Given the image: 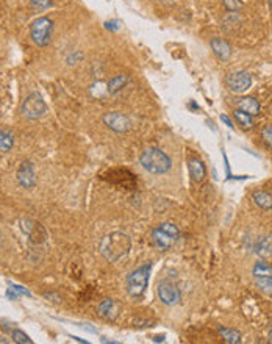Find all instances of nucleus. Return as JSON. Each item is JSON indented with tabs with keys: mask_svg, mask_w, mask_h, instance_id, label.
<instances>
[{
	"mask_svg": "<svg viewBox=\"0 0 272 344\" xmlns=\"http://www.w3.org/2000/svg\"><path fill=\"white\" fill-rule=\"evenodd\" d=\"M130 249H132V240L129 238V235H125L122 232L108 233L99 243L100 255L110 263H116V261L125 258L129 255Z\"/></svg>",
	"mask_w": 272,
	"mask_h": 344,
	"instance_id": "f257e3e1",
	"label": "nucleus"
},
{
	"mask_svg": "<svg viewBox=\"0 0 272 344\" xmlns=\"http://www.w3.org/2000/svg\"><path fill=\"white\" fill-rule=\"evenodd\" d=\"M139 163H141V166L147 172L157 174V175L166 174L171 169V166H172V161H171L169 155L166 154L165 150L157 149V147H149V149H146L142 154H141Z\"/></svg>",
	"mask_w": 272,
	"mask_h": 344,
	"instance_id": "f03ea898",
	"label": "nucleus"
},
{
	"mask_svg": "<svg viewBox=\"0 0 272 344\" xmlns=\"http://www.w3.org/2000/svg\"><path fill=\"white\" fill-rule=\"evenodd\" d=\"M153 246L160 250H169L180 238V228L172 222H161L150 233Z\"/></svg>",
	"mask_w": 272,
	"mask_h": 344,
	"instance_id": "7ed1b4c3",
	"label": "nucleus"
},
{
	"mask_svg": "<svg viewBox=\"0 0 272 344\" xmlns=\"http://www.w3.org/2000/svg\"><path fill=\"white\" fill-rule=\"evenodd\" d=\"M150 263H146L127 276V291L132 297H141L147 288L149 276H150Z\"/></svg>",
	"mask_w": 272,
	"mask_h": 344,
	"instance_id": "20e7f679",
	"label": "nucleus"
},
{
	"mask_svg": "<svg viewBox=\"0 0 272 344\" xmlns=\"http://www.w3.org/2000/svg\"><path fill=\"white\" fill-rule=\"evenodd\" d=\"M52 31H53V22L49 17H38L30 25L31 40L40 47H46L52 41Z\"/></svg>",
	"mask_w": 272,
	"mask_h": 344,
	"instance_id": "39448f33",
	"label": "nucleus"
},
{
	"mask_svg": "<svg viewBox=\"0 0 272 344\" xmlns=\"http://www.w3.org/2000/svg\"><path fill=\"white\" fill-rule=\"evenodd\" d=\"M46 111H47V105H46V102H44V99L41 97L40 93H31L24 100L22 114H24L27 119H30V121L40 119L41 116H44Z\"/></svg>",
	"mask_w": 272,
	"mask_h": 344,
	"instance_id": "423d86ee",
	"label": "nucleus"
},
{
	"mask_svg": "<svg viewBox=\"0 0 272 344\" xmlns=\"http://www.w3.org/2000/svg\"><path fill=\"white\" fill-rule=\"evenodd\" d=\"M103 124L116 132V133H127L130 129H132V121L127 114L124 113H119V111H110V113H105L103 114Z\"/></svg>",
	"mask_w": 272,
	"mask_h": 344,
	"instance_id": "0eeeda50",
	"label": "nucleus"
},
{
	"mask_svg": "<svg viewBox=\"0 0 272 344\" xmlns=\"http://www.w3.org/2000/svg\"><path fill=\"white\" fill-rule=\"evenodd\" d=\"M157 294H158V299L165 303V305H177L180 300H182V291L180 288L172 283L171 280H163L158 283V288H157Z\"/></svg>",
	"mask_w": 272,
	"mask_h": 344,
	"instance_id": "6e6552de",
	"label": "nucleus"
},
{
	"mask_svg": "<svg viewBox=\"0 0 272 344\" xmlns=\"http://www.w3.org/2000/svg\"><path fill=\"white\" fill-rule=\"evenodd\" d=\"M105 180H108L113 185H118L119 188L125 189H133L136 186V177L129 171V169H111L103 175Z\"/></svg>",
	"mask_w": 272,
	"mask_h": 344,
	"instance_id": "1a4fd4ad",
	"label": "nucleus"
},
{
	"mask_svg": "<svg viewBox=\"0 0 272 344\" xmlns=\"http://www.w3.org/2000/svg\"><path fill=\"white\" fill-rule=\"evenodd\" d=\"M225 83L228 86V89L231 93H237V94H243L246 93L250 85H252V77L250 74L246 72V70H240V72H233V74H228L227 79H225Z\"/></svg>",
	"mask_w": 272,
	"mask_h": 344,
	"instance_id": "9d476101",
	"label": "nucleus"
},
{
	"mask_svg": "<svg viewBox=\"0 0 272 344\" xmlns=\"http://www.w3.org/2000/svg\"><path fill=\"white\" fill-rule=\"evenodd\" d=\"M21 228L22 232L30 238L31 243H36V244H43L47 238V232L46 228L41 222L38 221H33V219H24L21 222Z\"/></svg>",
	"mask_w": 272,
	"mask_h": 344,
	"instance_id": "9b49d317",
	"label": "nucleus"
},
{
	"mask_svg": "<svg viewBox=\"0 0 272 344\" xmlns=\"http://www.w3.org/2000/svg\"><path fill=\"white\" fill-rule=\"evenodd\" d=\"M17 182L22 188L31 189L36 185V177H34V169L30 161H22L19 169H17Z\"/></svg>",
	"mask_w": 272,
	"mask_h": 344,
	"instance_id": "f8f14e48",
	"label": "nucleus"
},
{
	"mask_svg": "<svg viewBox=\"0 0 272 344\" xmlns=\"http://www.w3.org/2000/svg\"><path fill=\"white\" fill-rule=\"evenodd\" d=\"M210 46H211L213 53H214L219 60H222V61L230 60L233 50H231V46H230L228 41L222 40V38H213L211 43H210Z\"/></svg>",
	"mask_w": 272,
	"mask_h": 344,
	"instance_id": "ddd939ff",
	"label": "nucleus"
},
{
	"mask_svg": "<svg viewBox=\"0 0 272 344\" xmlns=\"http://www.w3.org/2000/svg\"><path fill=\"white\" fill-rule=\"evenodd\" d=\"M188 168H189V175L192 178V182L196 183H201L205 175H207V168L205 165L202 163V160L199 158H191L189 163H188Z\"/></svg>",
	"mask_w": 272,
	"mask_h": 344,
	"instance_id": "4468645a",
	"label": "nucleus"
},
{
	"mask_svg": "<svg viewBox=\"0 0 272 344\" xmlns=\"http://www.w3.org/2000/svg\"><path fill=\"white\" fill-rule=\"evenodd\" d=\"M237 108L250 114V116H257L260 113L261 106H260V102L255 99V97H241L237 100Z\"/></svg>",
	"mask_w": 272,
	"mask_h": 344,
	"instance_id": "2eb2a0df",
	"label": "nucleus"
},
{
	"mask_svg": "<svg viewBox=\"0 0 272 344\" xmlns=\"http://www.w3.org/2000/svg\"><path fill=\"white\" fill-rule=\"evenodd\" d=\"M129 80L130 79H129L127 74H118V75H114V77L106 85V93H110V94H118L119 91H122L127 86Z\"/></svg>",
	"mask_w": 272,
	"mask_h": 344,
	"instance_id": "dca6fc26",
	"label": "nucleus"
},
{
	"mask_svg": "<svg viewBox=\"0 0 272 344\" xmlns=\"http://www.w3.org/2000/svg\"><path fill=\"white\" fill-rule=\"evenodd\" d=\"M252 201L255 202V205L258 208H261L263 211H270L272 210V196L266 191H261V189H257L253 191L252 194Z\"/></svg>",
	"mask_w": 272,
	"mask_h": 344,
	"instance_id": "f3484780",
	"label": "nucleus"
},
{
	"mask_svg": "<svg viewBox=\"0 0 272 344\" xmlns=\"http://www.w3.org/2000/svg\"><path fill=\"white\" fill-rule=\"evenodd\" d=\"M97 312L105 319H114L116 315H118V305H116V302L113 299H105L99 303Z\"/></svg>",
	"mask_w": 272,
	"mask_h": 344,
	"instance_id": "a211bd4d",
	"label": "nucleus"
},
{
	"mask_svg": "<svg viewBox=\"0 0 272 344\" xmlns=\"http://www.w3.org/2000/svg\"><path fill=\"white\" fill-rule=\"evenodd\" d=\"M243 24V19L238 13H228L222 21V28L228 33H235Z\"/></svg>",
	"mask_w": 272,
	"mask_h": 344,
	"instance_id": "6ab92c4d",
	"label": "nucleus"
},
{
	"mask_svg": "<svg viewBox=\"0 0 272 344\" xmlns=\"http://www.w3.org/2000/svg\"><path fill=\"white\" fill-rule=\"evenodd\" d=\"M253 250L261 255V257H269L272 254V241L269 237H261L257 240L255 246H253Z\"/></svg>",
	"mask_w": 272,
	"mask_h": 344,
	"instance_id": "aec40b11",
	"label": "nucleus"
},
{
	"mask_svg": "<svg viewBox=\"0 0 272 344\" xmlns=\"http://www.w3.org/2000/svg\"><path fill=\"white\" fill-rule=\"evenodd\" d=\"M217 330L225 342H228V344H240L241 342V333L238 330L227 329V327H219Z\"/></svg>",
	"mask_w": 272,
	"mask_h": 344,
	"instance_id": "412c9836",
	"label": "nucleus"
},
{
	"mask_svg": "<svg viewBox=\"0 0 272 344\" xmlns=\"http://www.w3.org/2000/svg\"><path fill=\"white\" fill-rule=\"evenodd\" d=\"M252 274L255 279L258 277H272V266L269 263H266L264 260H260L255 263L253 269H252Z\"/></svg>",
	"mask_w": 272,
	"mask_h": 344,
	"instance_id": "4be33fe9",
	"label": "nucleus"
},
{
	"mask_svg": "<svg viewBox=\"0 0 272 344\" xmlns=\"http://www.w3.org/2000/svg\"><path fill=\"white\" fill-rule=\"evenodd\" d=\"M233 116H235L237 122H238L244 130L253 127V116H250V114H247V113H244V111H241V110L237 108L235 113H233Z\"/></svg>",
	"mask_w": 272,
	"mask_h": 344,
	"instance_id": "5701e85b",
	"label": "nucleus"
},
{
	"mask_svg": "<svg viewBox=\"0 0 272 344\" xmlns=\"http://www.w3.org/2000/svg\"><path fill=\"white\" fill-rule=\"evenodd\" d=\"M14 144V136L8 130H0V152H10Z\"/></svg>",
	"mask_w": 272,
	"mask_h": 344,
	"instance_id": "b1692460",
	"label": "nucleus"
},
{
	"mask_svg": "<svg viewBox=\"0 0 272 344\" xmlns=\"http://www.w3.org/2000/svg\"><path fill=\"white\" fill-rule=\"evenodd\" d=\"M255 283L260 291L266 293L267 296H272V277H258L255 279Z\"/></svg>",
	"mask_w": 272,
	"mask_h": 344,
	"instance_id": "393cba45",
	"label": "nucleus"
},
{
	"mask_svg": "<svg viewBox=\"0 0 272 344\" xmlns=\"http://www.w3.org/2000/svg\"><path fill=\"white\" fill-rule=\"evenodd\" d=\"M30 5L34 11L41 13V11H46L47 8L52 7V0H31Z\"/></svg>",
	"mask_w": 272,
	"mask_h": 344,
	"instance_id": "a878e982",
	"label": "nucleus"
},
{
	"mask_svg": "<svg viewBox=\"0 0 272 344\" xmlns=\"http://www.w3.org/2000/svg\"><path fill=\"white\" fill-rule=\"evenodd\" d=\"M11 338H13V341L17 342V344H33V341L28 338V335L24 333L22 330H13V332H11Z\"/></svg>",
	"mask_w": 272,
	"mask_h": 344,
	"instance_id": "bb28decb",
	"label": "nucleus"
},
{
	"mask_svg": "<svg viewBox=\"0 0 272 344\" xmlns=\"http://www.w3.org/2000/svg\"><path fill=\"white\" fill-rule=\"evenodd\" d=\"M224 4V8L228 11V13H237L243 8V4L240 0H222Z\"/></svg>",
	"mask_w": 272,
	"mask_h": 344,
	"instance_id": "cd10ccee",
	"label": "nucleus"
},
{
	"mask_svg": "<svg viewBox=\"0 0 272 344\" xmlns=\"http://www.w3.org/2000/svg\"><path fill=\"white\" fill-rule=\"evenodd\" d=\"M261 136L263 139L266 141V144L269 147H272V125H266L263 130H261Z\"/></svg>",
	"mask_w": 272,
	"mask_h": 344,
	"instance_id": "c85d7f7f",
	"label": "nucleus"
},
{
	"mask_svg": "<svg viewBox=\"0 0 272 344\" xmlns=\"http://www.w3.org/2000/svg\"><path fill=\"white\" fill-rule=\"evenodd\" d=\"M11 289H14L16 293H19V294H24V296H30V293L25 289V288H22V286H17V285H11Z\"/></svg>",
	"mask_w": 272,
	"mask_h": 344,
	"instance_id": "c756f323",
	"label": "nucleus"
},
{
	"mask_svg": "<svg viewBox=\"0 0 272 344\" xmlns=\"http://www.w3.org/2000/svg\"><path fill=\"white\" fill-rule=\"evenodd\" d=\"M105 27H106L108 30H119V22H118V21L106 22V24H105Z\"/></svg>",
	"mask_w": 272,
	"mask_h": 344,
	"instance_id": "7c9ffc66",
	"label": "nucleus"
},
{
	"mask_svg": "<svg viewBox=\"0 0 272 344\" xmlns=\"http://www.w3.org/2000/svg\"><path fill=\"white\" fill-rule=\"evenodd\" d=\"M221 121H222V122H225V124H227V125H228L230 129H235V125H233L231 119H230V118L227 116V114H221Z\"/></svg>",
	"mask_w": 272,
	"mask_h": 344,
	"instance_id": "2f4dec72",
	"label": "nucleus"
},
{
	"mask_svg": "<svg viewBox=\"0 0 272 344\" xmlns=\"http://www.w3.org/2000/svg\"><path fill=\"white\" fill-rule=\"evenodd\" d=\"M155 341H165V336H155Z\"/></svg>",
	"mask_w": 272,
	"mask_h": 344,
	"instance_id": "473e14b6",
	"label": "nucleus"
},
{
	"mask_svg": "<svg viewBox=\"0 0 272 344\" xmlns=\"http://www.w3.org/2000/svg\"><path fill=\"white\" fill-rule=\"evenodd\" d=\"M0 342H2V344H7V342H8V339H5V338L0 336Z\"/></svg>",
	"mask_w": 272,
	"mask_h": 344,
	"instance_id": "72a5a7b5",
	"label": "nucleus"
},
{
	"mask_svg": "<svg viewBox=\"0 0 272 344\" xmlns=\"http://www.w3.org/2000/svg\"><path fill=\"white\" fill-rule=\"evenodd\" d=\"M269 5H270V8H272V0H269Z\"/></svg>",
	"mask_w": 272,
	"mask_h": 344,
	"instance_id": "f704fd0d",
	"label": "nucleus"
}]
</instances>
